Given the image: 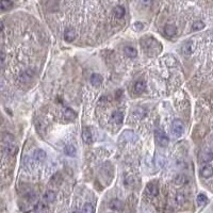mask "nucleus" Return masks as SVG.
<instances>
[{
	"instance_id": "obj_20",
	"label": "nucleus",
	"mask_w": 213,
	"mask_h": 213,
	"mask_svg": "<svg viewBox=\"0 0 213 213\" xmlns=\"http://www.w3.org/2000/svg\"><path fill=\"white\" fill-rule=\"evenodd\" d=\"M33 210L36 212H45V211H48V207L46 205H44L43 202H38L37 205H35Z\"/></svg>"
},
{
	"instance_id": "obj_8",
	"label": "nucleus",
	"mask_w": 213,
	"mask_h": 213,
	"mask_svg": "<svg viewBox=\"0 0 213 213\" xmlns=\"http://www.w3.org/2000/svg\"><path fill=\"white\" fill-rule=\"evenodd\" d=\"M133 90L136 94H142V93L145 92V90H146V83L144 81H136L134 83Z\"/></svg>"
},
{
	"instance_id": "obj_14",
	"label": "nucleus",
	"mask_w": 213,
	"mask_h": 213,
	"mask_svg": "<svg viewBox=\"0 0 213 213\" xmlns=\"http://www.w3.org/2000/svg\"><path fill=\"white\" fill-rule=\"evenodd\" d=\"M44 201H45L47 204H51L56 201V193L53 191H47L44 195Z\"/></svg>"
},
{
	"instance_id": "obj_25",
	"label": "nucleus",
	"mask_w": 213,
	"mask_h": 213,
	"mask_svg": "<svg viewBox=\"0 0 213 213\" xmlns=\"http://www.w3.org/2000/svg\"><path fill=\"white\" fill-rule=\"evenodd\" d=\"M64 114H65V117L67 119H71V121L76 117V114H75L74 111L71 110V109H66L65 112H64Z\"/></svg>"
},
{
	"instance_id": "obj_27",
	"label": "nucleus",
	"mask_w": 213,
	"mask_h": 213,
	"mask_svg": "<svg viewBox=\"0 0 213 213\" xmlns=\"http://www.w3.org/2000/svg\"><path fill=\"white\" fill-rule=\"evenodd\" d=\"M82 210H83V211H85V212H94L95 211L94 207H93L91 204H89V202L84 205V207L82 208Z\"/></svg>"
},
{
	"instance_id": "obj_31",
	"label": "nucleus",
	"mask_w": 213,
	"mask_h": 213,
	"mask_svg": "<svg viewBox=\"0 0 213 213\" xmlns=\"http://www.w3.org/2000/svg\"><path fill=\"white\" fill-rule=\"evenodd\" d=\"M2 30H3V22L0 20V32H1Z\"/></svg>"
},
{
	"instance_id": "obj_7",
	"label": "nucleus",
	"mask_w": 213,
	"mask_h": 213,
	"mask_svg": "<svg viewBox=\"0 0 213 213\" xmlns=\"http://www.w3.org/2000/svg\"><path fill=\"white\" fill-rule=\"evenodd\" d=\"M201 176L202 178H210L213 176V167L211 165H205L201 170Z\"/></svg>"
},
{
	"instance_id": "obj_4",
	"label": "nucleus",
	"mask_w": 213,
	"mask_h": 213,
	"mask_svg": "<svg viewBox=\"0 0 213 213\" xmlns=\"http://www.w3.org/2000/svg\"><path fill=\"white\" fill-rule=\"evenodd\" d=\"M109 208H110L111 210H113V211L121 212L124 210L125 205L123 201H118V199H112V201H110V204H109Z\"/></svg>"
},
{
	"instance_id": "obj_13",
	"label": "nucleus",
	"mask_w": 213,
	"mask_h": 213,
	"mask_svg": "<svg viewBox=\"0 0 213 213\" xmlns=\"http://www.w3.org/2000/svg\"><path fill=\"white\" fill-rule=\"evenodd\" d=\"M164 33L168 36H174L177 33V28L173 25H166L164 27Z\"/></svg>"
},
{
	"instance_id": "obj_18",
	"label": "nucleus",
	"mask_w": 213,
	"mask_h": 213,
	"mask_svg": "<svg viewBox=\"0 0 213 213\" xmlns=\"http://www.w3.org/2000/svg\"><path fill=\"white\" fill-rule=\"evenodd\" d=\"M121 137L126 140V141H130V142H133V141H136V134H134L133 132H131V131H125L123 133V136H121Z\"/></svg>"
},
{
	"instance_id": "obj_24",
	"label": "nucleus",
	"mask_w": 213,
	"mask_h": 213,
	"mask_svg": "<svg viewBox=\"0 0 213 213\" xmlns=\"http://www.w3.org/2000/svg\"><path fill=\"white\" fill-rule=\"evenodd\" d=\"M65 152L68 156H75L76 155V148L74 147V145H67L65 147Z\"/></svg>"
},
{
	"instance_id": "obj_10",
	"label": "nucleus",
	"mask_w": 213,
	"mask_h": 213,
	"mask_svg": "<svg viewBox=\"0 0 213 213\" xmlns=\"http://www.w3.org/2000/svg\"><path fill=\"white\" fill-rule=\"evenodd\" d=\"M91 83L94 87H99L101 83H102V77L99 74H93L91 76Z\"/></svg>"
},
{
	"instance_id": "obj_21",
	"label": "nucleus",
	"mask_w": 213,
	"mask_h": 213,
	"mask_svg": "<svg viewBox=\"0 0 213 213\" xmlns=\"http://www.w3.org/2000/svg\"><path fill=\"white\" fill-rule=\"evenodd\" d=\"M205 28V24L202 22H201V20H197V22H195L193 24V26H192V30L193 31H199L201 29H204Z\"/></svg>"
},
{
	"instance_id": "obj_16",
	"label": "nucleus",
	"mask_w": 213,
	"mask_h": 213,
	"mask_svg": "<svg viewBox=\"0 0 213 213\" xmlns=\"http://www.w3.org/2000/svg\"><path fill=\"white\" fill-rule=\"evenodd\" d=\"M13 7V2L11 0H0V10L7 11Z\"/></svg>"
},
{
	"instance_id": "obj_9",
	"label": "nucleus",
	"mask_w": 213,
	"mask_h": 213,
	"mask_svg": "<svg viewBox=\"0 0 213 213\" xmlns=\"http://www.w3.org/2000/svg\"><path fill=\"white\" fill-rule=\"evenodd\" d=\"M111 119H112V121L115 124H121L123 123V119H124V115L121 111H115V112L112 114V116H111Z\"/></svg>"
},
{
	"instance_id": "obj_32",
	"label": "nucleus",
	"mask_w": 213,
	"mask_h": 213,
	"mask_svg": "<svg viewBox=\"0 0 213 213\" xmlns=\"http://www.w3.org/2000/svg\"><path fill=\"white\" fill-rule=\"evenodd\" d=\"M211 36H212V41H213V31H212V34H211Z\"/></svg>"
},
{
	"instance_id": "obj_22",
	"label": "nucleus",
	"mask_w": 213,
	"mask_h": 213,
	"mask_svg": "<svg viewBox=\"0 0 213 213\" xmlns=\"http://www.w3.org/2000/svg\"><path fill=\"white\" fill-rule=\"evenodd\" d=\"M197 204L199 205V206H204V205L207 204L208 199H207V196L205 195V194H199L198 196H197Z\"/></svg>"
},
{
	"instance_id": "obj_1",
	"label": "nucleus",
	"mask_w": 213,
	"mask_h": 213,
	"mask_svg": "<svg viewBox=\"0 0 213 213\" xmlns=\"http://www.w3.org/2000/svg\"><path fill=\"white\" fill-rule=\"evenodd\" d=\"M141 47L144 49V51L148 56H157L158 53L161 52V46L160 42L155 40L154 37H146L141 41Z\"/></svg>"
},
{
	"instance_id": "obj_6",
	"label": "nucleus",
	"mask_w": 213,
	"mask_h": 213,
	"mask_svg": "<svg viewBox=\"0 0 213 213\" xmlns=\"http://www.w3.org/2000/svg\"><path fill=\"white\" fill-rule=\"evenodd\" d=\"M146 193H147L149 196L156 197V196L158 195V193H159V188H158L157 184H155V183H149V184L147 186V188H146Z\"/></svg>"
},
{
	"instance_id": "obj_11",
	"label": "nucleus",
	"mask_w": 213,
	"mask_h": 213,
	"mask_svg": "<svg viewBox=\"0 0 213 213\" xmlns=\"http://www.w3.org/2000/svg\"><path fill=\"white\" fill-rule=\"evenodd\" d=\"M76 38V33H75V31L72 29H67L65 31V33H64V40L66 42H74V40Z\"/></svg>"
},
{
	"instance_id": "obj_17",
	"label": "nucleus",
	"mask_w": 213,
	"mask_h": 213,
	"mask_svg": "<svg viewBox=\"0 0 213 213\" xmlns=\"http://www.w3.org/2000/svg\"><path fill=\"white\" fill-rule=\"evenodd\" d=\"M201 162L202 163H208L210 162V161L213 160V152L209 151V152H204V154L201 155Z\"/></svg>"
},
{
	"instance_id": "obj_30",
	"label": "nucleus",
	"mask_w": 213,
	"mask_h": 213,
	"mask_svg": "<svg viewBox=\"0 0 213 213\" xmlns=\"http://www.w3.org/2000/svg\"><path fill=\"white\" fill-rule=\"evenodd\" d=\"M184 201H186V198H184V196L182 194H179V195L176 196V202H177L178 205H182V204H184Z\"/></svg>"
},
{
	"instance_id": "obj_19",
	"label": "nucleus",
	"mask_w": 213,
	"mask_h": 213,
	"mask_svg": "<svg viewBox=\"0 0 213 213\" xmlns=\"http://www.w3.org/2000/svg\"><path fill=\"white\" fill-rule=\"evenodd\" d=\"M34 158L37 161H44L46 159V152L44 151V150H42V149H37V150H35V152H34Z\"/></svg>"
},
{
	"instance_id": "obj_26",
	"label": "nucleus",
	"mask_w": 213,
	"mask_h": 213,
	"mask_svg": "<svg viewBox=\"0 0 213 213\" xmlns=\"http://www.w3.org/2000/svg\"><path fill=\"white\" fill-rule=\"evenodd\" d=\"M7 151L9 152V154L14 155V154H16V152H17V147L15 146V145H13V144H7Z\"/></svg>"
},
{
	"instance_id": "obj_23",
	"label": "nucleus",
	"mask_w": 213,
	"mask_h": 213,
	"mask_svg": "<svg viewBox=\"0 0 213 213\" xmlns=\"http://www.w3.org/2000/svg\"><path fill=\"white\" fill-rule=\"evenodd\" d=\"M182 51L186 54H190L191 53V51H192V44H191V42H186V44L182 46Z\"/></svg>"
},
{
	"instance_id": "obj_12",
	"label": "nucleus",
	"mask_w": 213,
	"mask_h": 213,
	"mask_svg": "<svg viewBox=\"0 0 213 213\" xmlns=\"http://www.w3.org/2000/svg\"><path fill=\"white\" fill-rule=\"evenodd\" d=\"M113 14L115 17L117 18H123L125 16V14H126V11H125V7H121V6H117L115 7L113 9Z\"/></svg>"
},
{
	"instance_id": "obj_28",
	"label": "nucleus",
	"mask_w": 213,
	"mask_h": 213,
	"mask_svg": "<svg viewBox=\"0 0 213 213\" xmlns=\"http://www.w3.org/2000/svg\"><path fill=\"white\" fill-rule=\"evenodd\" d=\"M186 181V179L183 175L178 176V177L175 179V183H177V184H183Z\"/></svg>"
},
{
	"instance_id": "obj_3",
	"label": "nucleus",
	"mask_w": 213,
	"mask_h": 213,
	"mask_svg": "<svg viewBox=\"0 0 213 213\" xmlns=\"http://www.w3.org/2000/svg\"><path fill=\"white\" fill-rule=\"evenodd\" d=\"M172 130L173 133L176 136H182V133L184 132V125L182 124V121L180 119H175L172 124Z\"/></svg>"
},
{
	"instance_id": "obj_29",
	"label": "nucleus",
	"mask_w": 213,
	"mask_h": 213,
	"mask_svg": "<svg viewBox=\"0 0 213 213\" xmlns=\"http://www.w3.org/2000/svg\"><path fill=\"white\" fill-rule=\"evenodd\" d=\"M143 29H144V24H142V22H134L133 25V30L136 31H142Z\"/></svg>"
},
{
	"instance_id": "obj_2",
	"label": "nucleus",
	"mask_w": 213,
	"mask_h": 213,
	"mask_svg": "<svg viewBox=\"0 0 213 213\" xmlns=\"http://www.w3.org/2000/svg\"><path fill=\"white\" fill-rule=\"evenodd\" d=\"M155 136H156V141H157L159 146H161V147L167 146L168 141H170V140H168V136H166L164 132L161 131V130H157L155 133Z\"/></svg>"
},
{
	"instance_id": "obj_5",
	"label": "nucleus",
	"mask_w": 213,
	"mask_h": 213,
	"mask_svg": "<svg viewBox=\"0 0 213 213\" xmlns=\"http://www.w3.org/2000/svg\"><path fill=\"white\" fill-rule=\"evenodd\" d=\"M82 140L83 142L85 143V144H91L93 141L92 139V132H91V130L87 127H84L82 130Z\"/></svg>"
},
{
	"instance_id": "obj_15",
	"label": "nucleus",
	"mask_w": 213,
	"mask_h": 213,
	"mask_svg": "<svg viewBox=\"0 0 213 213\" xmlns=\"http://www.w3.org/2000/svg\"><path fill=\"white\" fill-rule=\"evenodd\" d=\"M124 52L125 54H126L128 58H136V57L137 56V52L136 50L134 49L133 47H130V46H127V47L124 48Z\"/></svg>"
}]
</instances>
